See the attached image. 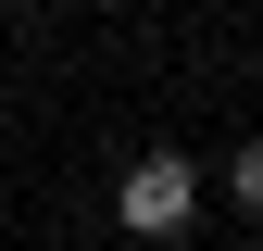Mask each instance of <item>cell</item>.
<instances>
[{"instance_id":"cell-1","label":"cell","mask_w":263,"mask_h":251,"mask_svg":"<svg viewBox=\"0 0 263 251\" xmlns=\"http://www.w3.org/2000/svg\"><path fill=\"white\" fill-rule=\"evenodd\" d=\"M201 164H188V151H138V164L113 176V226L125 239H188V213H201Z\"/></svg>"},{"instance_id":"cell-2","label":"cell","mask_w":263,"mask_h":251,"mask_svg":"<svg viewBox=\"0 0 263 251\" xmlns=\"http://www.w3.org/2000/svg\"><path fill=\"white\" fill-rule=\"evenodd\" d=\"M213 188H226V201L263 226V138H238V151H226V164H213Z\"/></svg>"},{"instance_id":"cell-3","label":"cell","mask_w":263,"mask_h":251,"mask_svg":"<svg viewBox=\"0 0 263 251\" xmlns=\"http://www.w3.org/2000/svg\"><path fill=\"white\" fill-rule=\"evenodd\" d=\"M88 13H125V0H88Z\"/></svg>"}]
</instances>
